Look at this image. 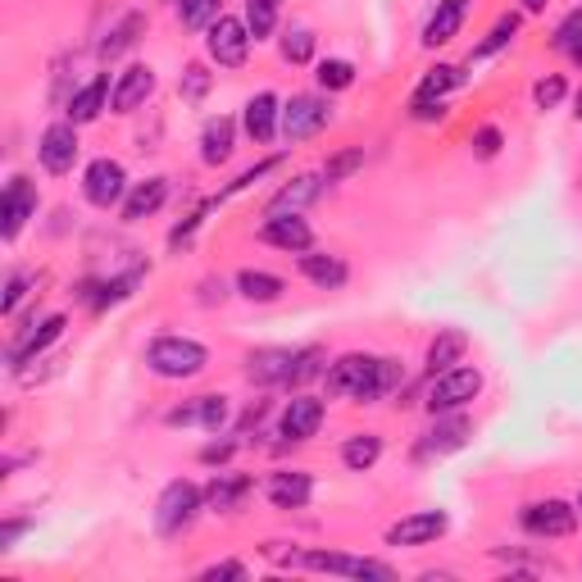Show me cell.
Listing matches in <instances>:
<instances>
[{"instance_id": "6da1fadb", "label": "cell", "mask_w": 582, "mask_h": 582, "mask_svg": "<svg viewBox=\"0 0 582 582\" xmlns=\"http://www.w3.org/2000/svg\"><path fill=\"white\" fill-rule=\"evenodd\" d=\"M205 364H210V351L201 342H191V337H155L146 347V369L164 382H187L205 373Z\"/></svg>"}, {"instance_id": "7a4b0ae2", "label": "cell", "mask_w": 582, "mask_h": 582, "mask_svg": "<svg viewBox=\"0 0 582 582\" xmlns=\"http://www.w3.org/2000/svg\"><path fill=\"white\" fill-rule=\"evenodd\" d=\"M201 510H205V492L197 488V482L178 478V482H169V488L160 492V501H155V532H160V538H182V532L197 523Z\"/></svg>"}, {"instance_id": "3957f363", "label": "cell", "mask_w": 582, "mask_h": 582, "mask_svg": "<svg viewBox=\"0 0 582 582\" xmlns=\"http://www.w3.org/2000/svg\"><path fill=\"white\" fill-rule=\"evenodd\" d=\"M323 382H328V397H347V401H360V405L382 401V397H378V360H373V355H360V351H351V355L337 360V364L323 373Z\"/></svg>"}, {"instance_id": "277c9868", "label": "cell", "mask_w": 582, "mask_h": 582, "mask_svg": "<svg viewBox=\"0 0 582 582\" xmlns=\"http://www.w3.org/2000/svg\"><path fill=\"white\" fill-rule=\"evenodd\" d=\"M291 569H319V573H337V578H378V582H392L397 569L382 564V560H364V555H347V551H305V555H291Z\"/></svg>"}, {"instance_id": "5b68a950", "label": "cell", "mask_w": 582, "mask_h": 582, "mask_svg": "<svg viewBox=\"0 0 582 582\" xmlns=\"http://www.w3.org/2000/svg\"><path fill=\"white\" fill-rule=\"evenodd\" d=\"M251 28H247V19H232V14H219L210 28H205V51H210V60L219 64V69H241L247 64V56H251Z\"/></svg>"}, {"instance_id": "8992f818", "label": "cell", "mask_w": 582, "mask_h": 582, "mask_svg": "<svg viewBox=\"0 0 582 582\" xmlns=\"http://www.w3.org/2000/svg\"><path fill=\"white\" fill-rule=\"evenodd\" d=\"M478 392H482V373L469 369V364H455V369H446V373L432 378L423 405H428L432 414H446V410H464Z\"/></svg>"}, {"instance_id": "52a82bcc", "label": "cell", "mask_w": 582, "mask_h": 582, "mask_svg": "<svg viewBox=\"0 0 582 582\" xmlns=\"http://www.w3.org/2000/svg\"><path fill=\"white\" fill-rule=\"evenodd\" d=\"M82 197H87V205H96V210L123 205V197H128V173H123V164L110 160V155L91 160V164L82 169Z\"/></svg>"}, {"instance_id": "ba28073f", "label": "cell", "mask_w": 582, "mask_h": 582, "mask_svg": "<svg viewBox=\"0 0 582 582\" xmlns=\"http://www.w3.org/2000/svg\"><path fill=\"white\" fill-rule=\"evenodd\" d=\"M332 123V106L323 101V96H291V101H282V123L278 132L291 141H305L314 132H323Z\"/></svg>"}, {"instance_id": "9c48e42d", "label": "cell", "mask_w": 582, "mask_h": 582, "mask_svg": "<svg viewBox=\"0 0 582 582\" xmlns=\"http://www.w3.org/2000/svg\"><path fill=\"white\" fill-rule=\"evenodd\" d=\"M37 160H41L46 173H56V178L73 173V164H78V123L60 119V123L46 128L37 137Z\"/></svg>"}, {"instance_id": "30bf717a", "label": "cell", "mask_w": 582, "mask_h": 582, "mask_svg": "<svg viewBox=\"0 0 582 582\" xmlns=\"http://www.w3.org/2000/svg\"><path fill=\"white\" fill-rule=\"evenodd\" d=\"M519 523H523V532H532V538H569V532L578 528V510L569 505V501H532V505H523V514H519Z\"/></svg>"}, {"instance_id": "8fae6325", "label": "cell", "mask_w": 582, "mask_h": 582, "mask_svg": "<svg viewBox=\"0 0 582 582\" xmlns=\"http://www.w3.org/2000/svg\"><path fill=\"white\" fill-rule=\"evenodd\" d=\"M469 432H473V423L464 414H455V410L432 414V428L423 432V442H419L414 455L419 460H442V455H451V451H460L469 442Z\"/></svg>"}, {"instance_id": "7c38bea8", "label": "cell", "mask_w": 582, "mask_h": 582, "mask_svg": "<svg viewBox=\"0 0 582 582\" xmlns=\"http://www.w3.org/2000/svg\"><path fill=\"white\" fill-rule=\"evenodd\" d=\"M319 428H323V401L305 397V392H297L278 414V436H282V442H310V436H319Z\"/></svg>"}, {"instance_id": "4fadbf2b", "label": "cell", "mask_w": 582, "mask_h": 582, "mask_svg": "<svg viewBox=\"0 0 582 582\" xmlns=\"http://www.w3.org/2000/svg\"><path fill=\"white\" fill-rule=\"evenodd\" d=\"M446 528H451L446 510H414V514H405L387 528V546H428V542L442 538Z\"/></svg>"}, {"instance_id": "5bb4252c", "label": "cell", "mask_w": 582, "mask_h": 582, "mask_svg": "<svg viewBox=\"0 0 582 582\" xmlns=\"http://www.w3.org/2000/svg\"><path fill=\"white\" fill-rule=\"evenodd\" d=\"M64 323H69L64 314H46L41 323H28V328L14 337V342H10V355H6V360H10V369L19 373L28 360H37V355H41L46 347H51V342H60V337H64Z\"/></svg>"}, {"instance_id": "9a60e30c", "label": "cell", "mask_w": 582, "mask_h": 582, "mask_svg": "<svg viewBox=\"0 0 582 582\" xmlns=\"http://www.w3.org/2000/svg\"><path fill=\"white\" fill-rule=\"evenodd\" d=\"M228 414H232L228 397H197V401H187V405H173V410L164 414V423H169V428H205V432H219V428L228 423Z\"/></svg>"}, {"instance_id": "2e32d148", "label": "cell", "mask_w": 582, "mask_h": 582, "mask_svg": "<svg viewBox=\"0 0 582 582\" xmlns=\"http://www.w3.org/2000/svg\"><path fill=\"white\" fill-rule=\"evenodd\" d=\"M264 496H269L273 510H305L310 496H314V478L305 469H278L264 482Z\"/></svg>"}, {"instance_id": "e0dca14e", "label": "cell", "mask_w": 582, "mask_h": 582, "mask_svg": "<svg viewBox=\"0 0 582 582\" xmlns=\"http://www.w3.org/2000/svg\"><path fill=\"white\" fill-rule=\"evenodd\" d=\"M260 237L269 241V247L287 251V255H305V251H314V228H310L301 214H269V223H264Z\"/></svg>"}, {"instance_id": "ac0fdd59", "label": "cell", "mask_w": 582, "mask_h": 582, "mask_svg": "<svg viewBox=\"0 0 582 582\" xmlns=\"http://www.w3.org/2000/svg\"><path fill=\"white\" fill-rule=\"evenodd\" d=\"M151 96H155V69L151 64H132V69L119 73L110 106H114V114H132V110H141L146 101H151Z\"/></svg>"}, {"instance_id": "d6986e66", "label": "cell", "mask_w": 582, "mask_h": 582, "mask_svg": "<svg viewBox=\"0 0 582 582\" xmlns=\"http://www.w3.org/2000/svg\"><path fill=\"white\" fill-rule=\"evenodd\" d=\"M278 123H282V101L273 91H255L247 101V110H241V128H247V137L255 146H264V141L278 137Z\"/></svg>"}, {"instance_id": "ffe728a7", "label": "cell", "mask_w": 582, "mask_h": 582, "mask_svg": "<svg viewBox=\"0 0 582 582\" xmlns=\"http://www.w3.org/2000/svg\"><path fill=\"white\" fill-rule=\"evenodd\" d=\"M32 214H37V187L28 178H10L6 201H0V219H6V223H0V232H6V241H14Z\"/></svg>"}, {"instance_id": "44dd1931", "label": "cell", "mask_w": 582, "mask_h": 582, "mask_svg": "<svg viewBox=\"0 0 582 582\" xmlns=\"http://www.w3.org/2000/svg\"><path fill=\"white\" fill-rule=\"evenodd\" d=\"M291 364H297V351L287 347H264L247 355V378L260 387H291Z\"/></svg>"}, {"instance_id": "7402d4cb", "label": "cell", "mask_w": 582, "mask_h": 582, "mask_svg": "<svg viewBox=\"0 0 582 582\" xmlns=\"http://www.w3.org/2000/svg\"><path fill=\"white\" fill-rule=\"evenodd\" d=\"M323 173H297L291 182L278 187V197L269 201V214H301L305 205H314L323 197Z\"/></svg>"}, {"instance_id": "603a6c76", "label": "cell", "mask_w": 582, "mask_h": 582, "mask_svg": "<svg viewBox=\"0 0 582 582\" xmlns=\"http://www.w3.org/2000/svg\"><path fill=\"white\" fill-rule=\"evenodd\" d=\"M464 14H469V0H436V10H432L428 23H423V46H428V51L455 41L460 28H464Z\"/></svg>"}, {"instance_id": "cb8c5ba5", "label": "cell", "mask_w": 582, "mask_h": 582, "mask_svg": "<svg viewBox=\"0 0 582 582\" xmlns=\"http://www.w3.org/2000/svg\"><path fill=\"white\" fill-rule=\"evenodd\" d=\"M251 473H214L210 478V488H205V505L214 510V514H232V510H241V501L251 496Z\"/></svg>"}, {"instance_id": "d4e9b609", "label": "cell", "mask_w": 582, "mask_h": 582, "mask_svg": "<svg viewBox=\"0 0 582 582\" xmlns=\"http://www.w3.org/2000/svg\"><path fill=\"white\" fill-rule=\"evenodd\" d=\"M114 96V87H110V73H96L87 87H78L73 96H69V123H91V119H101V110H106V101Z\"/></svg>"}, {"instance_id": "484cf974", "label": "cell", "mask_w": 582, "mask_h": 582, "mask_svg": "<svg viewBox=\"0 0 582 582\" xmlns=\"http://www.w3.org/2000/svg\"><path fill=\"white\" fill-rule=\"evenodd\" d=\"M232 146H237V119H228V114L205 119V128H201V164H210V169L228 164Z\"/></svg>"}, {"instance_id": "4316f807", "label": "cell", "mask_w": 582, "mask_h": 582, "mask_svg": "<svg viewBox=\"0 0 582 582\" xmlns=\"http://www.w3.org/2000/svg\"><path fill=\"white\" fill-rule=\"evenodd\" d=\"M164 201H169V178H146V182L128 187V197H123V219H128V223H141V219L160 214Z\"/></svg>"}, {"instance_id": "83f0119b", "label": "cell", "mask_w": 582, "mask_h": 582, "mask_svg": "<svg viewBox=\"0 0 582 582\" xmlns=\"http://www.w3.org/2000/svg\"><path fill=\"white\" fill-rule=\"evenodd\" d=\"M301 273H305L319 291H337V287H347V278H351L347 260H342V255H328V251H305V255H301Z\"/></svg>"}, {"instance_id": "f1b7e54d", "label": "cell", "mask_w": 582, "mask_h": 582, "mask_svg": "<svg viewBox=\"0 0 582 582\" xmlns=\"http://www.w3.org/2000/svg\"><path fill=\"white\" fill-rule=\"evenodd\" d=\"M464 351H469V337H464L460 328H442V332H436L432 342H428V373L436 378V373L464 364Z\"/></svg>"}, {"instance_id": "f546056e", "label": "cell", "mask_w": 582, "mask_h": 582, "mask_svg": "<svg viewBox=\"0 0 582 582\" xmlns=\"http://www.w3.org/2000/svg\"><path fill=\"white\" fill-rule=\"evenodd\" d=\"M237 291L247 301H255V305H269V301H278L282 291H287V282L278 273H264V269H241L237 273Z\"/></svg>"}, {"instance_id": "4dcf8cb0", "label": "cell", "mask_w": 582, "mask_h": 582, "mask_svg": "<svg viewBox=\"0 0 582 582\" xmlns=\"http://www.w3.org/2000/svg\"><path fill=\"white\" fill-rule=\"evenodd\" d=\"M146 32V14H137V10H128L110 32H106V41H101V60H119L123 51H132L137 46V37Z\"/></svg>"}, {"instance_id": "1f68e13d", "label": "cell", "mask_w": 582, "mask_h": 582, "mask_svg": "<svg viewBox=\"0 0 582 582\" xmlns=\"http://www.w3.org/2000/svg\"><path fill=\"white\" fill-rule=\"evenodd\" d=\"M378 460H382V436H378V432H355V436H347L342 464H347L351 473H369Z\"/></svg>"}, {"instance_id": "d6a6232c", "label": "cell", "mask_w": 582, "mask_h": 582, "mask_svg": "<svg viewBox=\"0 0 582 582\" xmlns=\"http://www.w3.org/2000/svg\"><path fill=\"white\" fill-rule=\"evenodd\" d=\"M519 28H523V19L519 14H501L496 23H492V32L482 37L478 46H473V56H469V64H478V60H492V56H501L505 46L519 37Z\"/></svg>"}, {"instance_id": "836d02e7", "label": "cell", "mask_w": 582, "mask_h": 582, "mask_svg": "<svg viewBox=\"0 0 582 582\" xmlns=\"http://www.w3.org/2000/svg\"><path fill=\"white\" fill-rule=\"evenodd\" d=\"M178 23L187 28V32H205L219 14H223V0H178Z\"/></svg>"}, {"instance_id": "e575fe53", "label": "cell", "mask_w": 582, "mask_h": 582, "mask_svg": "<svg viewBox=\"0 0 582 582\" xmlns=\"http://www.w3.org/2000/svg\"><path fill=\"white\" fill-rule=\"evenodd\" d=\"M464 82V73L455 69V64H436L423 82H419V91L414 96H423V101H446V91H455Z\"/></svg>"}, {"instance_id": "d590c367", "label": "cell", "mask_w": 582, "mask_h": 582, "mask_svg": "<svg viewBox=\"0 0 582 582\" xmlns=\"http://www.w3.org/2000/svg\"><path fill=\"white\" fill-rule=\"evenodd\" d=\"M210 87H214V73L205 64H187L182 78H178V96H182L187 106H201L205 96H210Z\"/></svg>"}, {"instance_id": "8d00e7d4", "label": "cell", "mask_w": 582, "mask_h": 582, "mask_svg": "<svg viewBox=\"0 0 582 582\" xmlns=\"http://www.w3.org/2000/svg\"><path fill=\"white\" fill-rule=\"evenodd\" d=\"M278 51L287 64H310L314 60V32L310 28H287L282 41H278Z\"/></svg>"}, {"instance_id": "74e56055", "label": "cell", "mask_w": 582, "mask_h": 582, "mask_svg": "<svg viewBox=\"0 0 582 582\" xmlns=\"http://www.w3.org/2000/svg\"><path fill=\"white\" fill-rule=\"evenodd\" d=\"M314 82L323 91H347V87H355V64L351 60H319L314 64Z\"/></svg>"}, {"instance_id": "f35d334b", "label": "cell", "mask_w": 582, "mask_h": 582, "mask_svg": "<svg viewBox=\"0 0 582 582\" xmlns=\"http://www.w3.org/2000/svg\"><path fill=\"white\" fill-rule=\"evenodd\" d=\"M364 169V146H351V151H337L332 160H323V182L332 187V182H347L351 173H360Z\"/></svg>"}, {"instance_id": "ab89813d", "label": "cell", "mask_w": 582, "mask_h": 582, "mask_svg": "<svg viewBox=\"0 0 582 582\" xmlns=\"http://www.w3.org/2000/svg\"><path fill=\"white\" fill-rule=\"evenodd\" d=\"M247 28H251L255 41L273 37V28H278V0H247Z\"/></svg>"}, {"instance_id": "60d3db41", "label": "cell", "mask_w": 582, "mask_h": 582, "mask_svg": "<svg viewBox=\"0 0 582 582\" xmlns=\"http://www.w3.org/2000/svg\"><path fill=\"white\" fill-rule=\"evenodd\" d=\"M551 46H555V51H564V56H573L578 46H582V6H578V10H569V14L560 19V28H555Z\"/></svg>"}, {"instance_id": "b9f144b4", "label": "cell", "mask_w": 582, "mask_h": 582, "mask_svg": "<svg viewBox=\"0 0 582 582\" xmlns=\"http://www.w3.org/2000/svg\"><path fill=\"white\" fill-rule=\"evenodd\" d=\"M319 373H328V369H323V351H319V347H301V351H297V364H291V387H305V382L319 378Z\"/></svg>"}, {"instance_id": "7bdbcfd3", "label": "cell", "mask_w": 582, "mask_h": 582, "mask_svg": "<svg viewBox=\"0 0 582 582\" xmlns=\"http://www.w3.org/2000/svg\"><path fill=\"white\" fill-rule=\"evenodd\" d=\"M469 146H473V155H478V160H496V155H501V146H505V132H501L496 123H482V128L473 132Z\"/></svg>"}, {"instance_id": "ee69618b", "label": "cell", "mask_w": 582, "mask_h": 582, "mask_svg": "<svg viewBox=\"0 0 582 582\" xmlns=\"http://www.w3.org/2000/svg\"><path fill=\"white\" fill-rule=\"evenodd\" d=\"M564 96H569L564 78H560V73H551V78H542L538 87H532V106H538V110H555V106L564 101Z\"/></svg>"}, {"instance_id": "f6af8a7d", "label": "cell", "mask_w": 582, "mask_h": 582, "mask_svg": "<svg viewBox=\"0 0 582 582\" xmlns=\"http://www.w3.org/2000/svg\"><path fill=\"white\" fill-rule=\"evenodd\" d=\"M405 387V369H401V360H378V397L387 401V397H397Z\"/></svg>"}, {"instance_id": "bcb514c9", "label": "cell", "mask_w": 582, "mask_h": 582, "mask_svg": "<svg viewBox=\"0 0 582 582\" xmlns=\"http://www.w3.org/2000/svg\"><path fill=\"white\" fill-rule=\"evenodd\" d=\"M278 164H282L278 155H269V160H260L255 169H247V173H241V178H237V182H232V187L223 191V197H219V201H228V197H237V191H247V187H255V182H260V178H269V173H273Z\"/></svg>"}, {"instance_id": "7dc6e473", "label": "cell", "mask_w": 582, "mask_h": 582, "mask_svg": "<svg viewBox=\"0 0 582 582\" xmlns=\"http://www.w3.org/2000/svg\"><path fill=\"white\" fill-rule=\"evenodd\" d=\"M23 297H28V273H10V282H6V301H0V310L14 314Z\"/></svg>"}, {"instance_id": "c3c4849f", "label": "cell", "mask_w": 582, "mask_h": 582, "mask_svg": "<svg viewBox=\"0 0 582 582\" xmlns=\"http://www.w3.org/2000/svg\"><path fill=\"white\" fill-rule=\"evenodd\" d=\"M23 532H32V519H10V523H0V551H14V542L23 538Z\"/></svg>"}, {"instance_id": "681fc988", "label": "cell", "mask_w": 582, "mask_h": 582, "mask_svg": "<svg viewBox=\"0 0 582 582\" xmlns=\"http://www.w3.org/2000/svg\"><path fill=\"white\" fill-rule=\"evenodd\" d=\"M410 114H414L419 123H432V119L442 123V119H446V101H423V96H414V110H410Z\"/></svg>"}, {"instance_id": "f907efd6", "label": "cell", "mask_w": 582, "mask_h": 582, "mask_svg": "<svg viewBox=\"0 0 582 582\" xmlns=\"http://www.w3.org/2000/svg\"><path fill=\"white\" fill-rule=\"evenodd\" d=\"M201 578H205V582H219V578H251V569L241 564V560H223V564H210Z\"/></svg>"}, {"instance_id": "816d5d0a", "label": "cell", "mask_w": 582, "mask_h": 582, "mask_svg": "<svg viewBox=\"0 0 582 582\" xmlns=\"http://www.w3.org/2000/svg\"><path fill=\"white\" fill-rule=\"evenodd\" d=\"M232 451H237V442H210V446H201V464H228Z\"/></svg>"}, {"instance_id": "f5cc1de1", "label": "cell", "mask_w": 582, "mask_h": 582, "mask_svg": "<svg viewBox=\"0 0 582 582\" xmlns=\"http://www.w3.org/2000/svg\"><path fill=\"white\" fill-rule=\"evenodd\" d=\"M523 10H528V14H542V10H546V0H523Z\"/></svg>"}, {"instance_id": "db71d44e", "label": "cell", "mask_w": 582, "mask_h": 582, "mask_svg": "<svg viewBox=\"0 0 582 582\" xmlns=\"http://www.w3.org/2000/svg\"><path fill=\"white\" fill-rule=\"evenodd\" d=\"M573 114H578V119H582V91H578V96H573Z\"/></svg>"}, {"instance_id": "11a10c76", "label": "cell", "mask_w": 582, "mask_h": 582, "mask_svg": "<svg viewBox=\"0 0 582 582\" xmlns=\"http://www.w3.org/2000/svg\"><path fill=\"white\" fill-rule=\"evenodd\" d=\"M569 60H573V64H582V46H578V51H573V56H569Z\"/></svg>"}, {"instance_id": "9f6ffc18", "label": "cell", "mask_w": 582, "mask_h": 582, "mask_svg": "<svg viewBox=\"0 0 582 582\" xmlns=\"http://www.w3.org/2000/svg\"><path fill=\"white\" fill-rule=\"evenodd\" d=\"M578 510H582V496H578Z\"/></svg>"}]
</instances>
